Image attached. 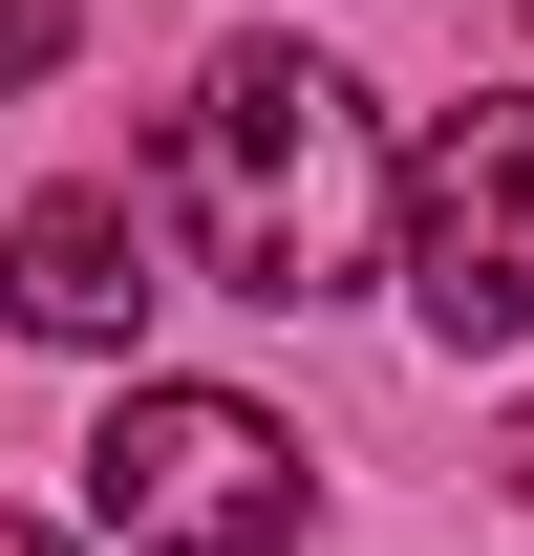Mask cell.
Listing matches in <instances>:
<instances>
[{
	"mask_svg": "<svg viewBox=\"0 0 534 556\" xmlns=\"http://www.w3.org/2000/svg\"><path fill=\"white\" fill-rule=\"evenodd\" d=\"M513 22H534V0H513Z\"/></svg>",
	"mask_w": 534,
	"mask_h": 556,
	"instance_id": "ba28073f",
	"label": "cell"
},
{
	"mask_svg": "<svg viewBox=\"0 0 534 556\" xmlns=\"http://www.w3.org/2000/svg\"><path fill=\"white\" fill-rule=\"evenodd\" d=\"M513 492H534V407H513Z\"/></svg>",
	"mask_w": 534,
	"mask_h": 556,
	"instance_id": "52a82bcc",
	"label": "cell"
},
{
	"mask_svg": "<svg viewBox=\"0 0 534 556\" xmlns=\"http://www.w3.org/2000/svg\"><path fill=\"white\" fill-rule=\"evenodd\" d=\"M65 65V0H0V86H43Z\"/></svg>",
	"mask_w": 534,
	"mask_h": 556,
	"instance_id": "5b68a950",
	"label": "cell"
},
{
	"mask_svg": "<svg viewBox=\"0 0 534 556\" xmlns=\"http://www.w3.org/2000/svg\"><path fill=\"white\" fill-rule=\"evenodd\" d=\"M150 214L214 300H342L385 257V129L342 108L321 43H214L171 150H150Z\"/></svg>",
	"mask_w": 534,
	"mask_h": 556,
	"instance_id": "6da1fadb",
	"label": "cell"
},
{
	"mask_svg": "<svg viewBox=\"0 0 534 556\" xmlns=\"http://www.w3.org/2000/svg\"><path fill=\"white\" fill-rule=\"evenodd\" d=\"M0 300H22V343H129V321H150V214L129 193H22Z\"/></svg>",
	"mask_w": 534,
	"mask_h": 556,
	"instance_id": "277c9868",
	"label": "cell"
},
{
	"mask_svg": "<svg viewBox=\"0 0 534 556\" xmlns=\"http://www.w3.org/2000/svg\"><path fill=\"white\" fill-rule=\"evenodd\" d=\"M86 514L129 556H278L321 514V471H300V428L236 407V386H129V407L86 428Z\"/></svg>",
	"mask_w": 534,
	"mask_h": 556,
	"instance_id": "7a4b0ae2",
	"label": "cell"
},
{
	"mask_svg": "<svg viewBox=\"0 0 534 556\" xmlns=\"http://www.w3.org/2000/svg\"><path fill=\"white\" fill-rule=\"evenodd\" d=\"M406 300H428L449 364L534 343V86H470L428 129V172H406Z\"/></svg>",
	"mask_w": 534,
	"mask_h": 556,
	"instance_id": "3957f363",
	"label": "cell"
},
{
	"mask_svg": "<svg viewBox=\"0 0 534 556\" xmlns=\"http://www.w3.org/2000/svg\"><path fill=\"white\" fill-rule=\"evenodd\" d=\"M0 556H65V535H22V514H0Z\"/></svg>",
	"mask_w": 534,
	"mask_h": 556,
	"instance_id": "8992f818",
	"label": "cell"
}]
</instances>
